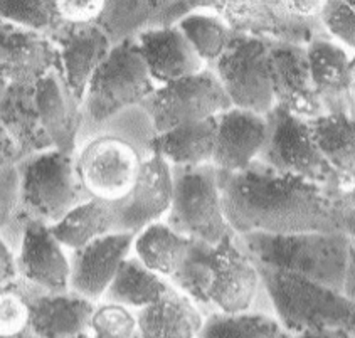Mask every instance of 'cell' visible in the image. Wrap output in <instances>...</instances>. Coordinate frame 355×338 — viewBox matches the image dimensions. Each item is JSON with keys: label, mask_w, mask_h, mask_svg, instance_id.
<instances>
[{"label": "cell", "mask_w": 355, "mask_h": 338, "mask_svg": "<svg viewBox=\"0 0 355 338\" xmlns=\"http://www.w3.org/2000/svg\"><path fill=\"white\" fill-rule=\"evenodd\" d=\"M218 187L234 234L342 231L354 235V190H329L256 159L243 170H218Z\"/></svg>", "instance_id": "cell-1"}, {"label": "cell", "mask_w": 355, "mask_h": 338, "mask_svg": "<svg viewBox=\"0 0 355 338\" xmlns=\"http://www.w3.org/2000/svg\"><path fill=\"white\" fill-rule=\"evenodd\" d=\"M155 135L140 105L108 118L78 140L74 167L86 194L105 202L123 199L135 184L141 160Z\"/></svg>", "instance_id": "cell-2"}, {"label": "cell", "mask_w": 355, "mask_h": 338, "mask_svg": "<svg viewBox=\"0 0 355 338\" xmlns=\"http://www.w3.org/2000/svg\"><path fill=\"white\" fill-rule=\"evenodd\" d=\"M234 241L252 261L300 274L354 300V235L342 231L236 234Z\"/></svg>", "instance_id": "cell-3"}, {"label": "cell", "mask_w": 355, "mask_h": 338, "mask_svg": "<svg viewBox=\"0 0 355 338\" xmlns=\"http://www.w3.org/2000/svg\"><path fill=\"white\" fill-rule=\"evenodd\" d=\"M254 263V261H252ZM276 320L290 337L352 338L354 300L300 274L254 263Z\"/></svg>", "instance_id": "cell-4"}, {"label": "cell", "mask_w": 355, "mask_h": 338, "mask_svg": "<svg viewBox=\"0 0 355 338\" xmlns=\"http://www.w3.org/2000/svg\"><path fill=\"white\" fill-rule=\"evenodd\" d=\"M17 206L0 235L17 251L27 221L58 222L69 209L92 199L78 179L74 159L58 148L29 153L15 163Z\"/></svg>", "instance_id": "cell-5"}, {"label": "cell", "mask_w": 355, "mask_h": 338, "mask_svg": "<svg viewBox=\"0 0 355 338\" xmlns=\"http://www.w3.org/2000/svg\"><path fill=\"white\" fill-rule=\"evenodd\" d=\"M155 88L157 84L150 78L135 37L118 42L86 88L81 101L83 125L78 140L108 118L140 105Z\"/></svg>", "instance_id": "cell-6"}, {"label": "cell", "mask_w": 355, "mask_h": 338, "mask_svg": "<svg viewBox=\"0 0 355 338\" xmlns=\"http://www.w3.org/2000/svg\"><path fill=\"white\" fill-rule=\"evenodd\" d=\"M172 200L165 224L175 233L216 246L234 235L224 217L218 187V168L212 163L171 165Z\"/></svg>", "instance_id": "cell-7"}, {"label": "cell", "mask_w": 355, "mask_h": 338, "mask_svg": "<svg viewBox=\"0 0 355 338\" xmlns=\"http://www.w3.org/2000/svg\"><path fill=\"white\" fill-rule=\"evenodd\" d=\"M268 133L256 160L279 174L329 188L345 190L311 136L309 121L275 105L266 113Z\"/></svg>", "instance_id": "cell-8"}, {"label": "cell", "mask_w": 355, "mask_h": 338, "mask_svg": "<svg viewBox=\"0 0 355 338\" xmlns=\"http://www.w3.org/2000/svg\"><path fill=\"white\" fill-rule=\"evenodd\" d=\"M191 10H209L226 21L232 30L271 41L309 44L315 35L327 34L322 24L298 21L288 14L283 0H175L162 17V26H172Z\"/></svg>", "instance_id": "cell-9"}, {"label": "cell", "mask_w": 355, "mask_h": 338, "mask_svg": "<svg viewBox=\"0 0 355 338\" xmlns=\"http://www.w3.org/2000/svg\"><path fill=\"white\" fill-rule=\"evenodd\" d=\"M271 39L232 30L226 49L209 68L236 108L266 115L275 106L270 78Z\"/></svg>", "instance_id": "cell-10"}, {"label": "cell", "mask_w": 355, "mask_h": 338, "mask_svg": "<svg viewBox=\"0 0 355 338\" xmlns=\"http://www.w3.org/2000/svg\"><path fill=\"white\" fill-rule=\"evenodd\" d=\"M140 106L147 112L155 133H160L216 116L232 105L214 71L206 66L191 76L157 86Z\"/></svg>", "instance_id": "cell-11"}, {"label": "cell", "mask_w": 355, "mask_h": 338, "mask_svg": "<svg viewBox=\"0 0 355 338\" xmlns=\"http://www.w3.org/2000/svg\"><path fill=\"white\" fill-rule=\"evenodd\" d=\"M172 200L171 163L150 152L141 160L132 190L112 204L113 231L138 233L148 224L160 221L167 214Z\"/></svg>", "instance_id": "cell-12"}, {"label": "cell", "mask_w": 355, "mask_h": 338, "mask_svg": "<svg viewBox=\"0 0 355 338\" xmlns=\"http://www.w3.org/2000/svg\"><path fill=\"white\" fill-rule=\"evenodd\" d=\"M59 57V73L74 100L81 105L93 74L112 51V41L96 22H61L49 34Z\"/></svg>", "instance_id": "cell-13"}, {"label": "cell", "mask_w": 355, "mask_h": 338, "mask_svg": "<svg viewBox=\"0 0 355 338\" xmlns=\"http://www.w3.org/2000/svg\"><path fill=\"white\" fill-rule=\"evenodd\" d=\"M234 235L220 239L211 253L212 281L209 288V300L214 308L223 313L251 310L261 288L256 265L236 244Z\"/></svg>", "instance_id": "cell-14"}, {"label": "cell", "mask_w": 355, "mask_h": 338, "mask_svg": "<svg viewBox=\"0 0 355 338\" xmlns=\"http://www.w3.org/2000/svg\"><path fill=\"white\" fill-rule=\"evenodd\" d=\"M135 235L128 231H112L98 235L78 249L68 251L71 292L98 303L115 276L118 266L132 253Z\"/></svg>", "instance_id": "cell-15"}, {"label": "cell", "mask_w": 355, "mask_h": 338, "mask_svg": "<svg viewBox=\"0 0 355 338\" xmlns=\"http://www.w3.org/2000/svg\"><path fill=\"white\" fill-rule=\"evenodd\" d=\"M268 62L275 105L305 120L325 113L311 81L305 44L271 41Z\"/></svg>", "instance_id": "cell-16"}, {"label": "cell", "mask_w": 355, "mask_h": 338, "mask_svg": "<svg viewBox=\"0 0 355 338\" xmlns=\"http://www.w3.org/2000/svg\"><path fill=\"white\" fill-rule=\"evenodd\" d=\"M306 59L323 112L354 115V59L349 49L320 34L306 44Z\"/></svg>", "instance_id": "cell-17"}, {"label": "cell", "mask_w": 355, "mask_h": 338, "mask_svg": "<svg viewBox=\"0 0 355 338\" xmlns=\"http://www.w3.org/2000/svg\"><path fill=\"white\" fill-rule=\"evenodd\" d=\"M53 69L59 57L49 35L0 19V80L35 82Z\"/></svg>", "instance_id": "cell-18"}, {"label": "cell", "mask_w": 355, "mask_h": 338, "mask_svg": "<svg viewBox=\"0 0 355 338\" xmlns=\"http://www.w3.org/2000/svg\"><path fill=\"white\" fill-rule=\"evenodd\" d=\"M19 276L47 292L69 290L68 249L54 238L51 226L41 221H27L17 251Z\"/></svg>", "instance_id": "cell-19"}, {"label": "cell", "mask_w": 355, "mask_h": 338, "mask_svg": "<svg viewBox=\"0 0 355 338\" xmlns=\"http://www.w3.org/2000/svg\"><path fill=\"white\" fill-rule=\"evenodd\" d=\"M31 337H92L89 317L94 303L81 294L47 292L29 281Z\"/></svg>", "instance_id": "cell-20"}, {"label": "cell", "mask_w": 355, "mask_h": 338, "mask_svg": "<svg viewBox=\"0 0 355 338\" xmlns=\"http://www.w3.org/2000/svg\"><path fill=\"white\" fill-rule=\"evenodd\" d=\"M216 145L212 165L218 170L246 168L261 150L268 133L266 115L231 106L216 115Z\"/></svg>", "instance_id": "cell-21"}, {"label": "cell", "mask_w": 355, "mask_h": 338, "mask_svg": "<svg viewBox=\"0 0 355 338\" xmlns=\"http://www.w3.org/2000/svg\"><path fill=\"white\" fill-rule=\"evenodd\" d=\"M141 59L157 86L191 76L206 68L175 24L148 27L135 37Z\"/></svg>", "instance_id": "cell-22"}, {"label": "cell", "mask_w": 355, "mask_h": 338, "mask_svg": "<svg viewBox=\"0 0 355 338\" xmlns=\"http://www.w3.org/2000/svg\"><path fill=\"white\" fill-rule=\"evenodd\" d=\"M34 89L39 120L51 145L73 155L83 125L81 105L69 93L59 69L39 78Z\"/></svg>", "instance_id": "cell-23"}, {"label": "cell", "mask_w": 355, "mask_h": 338, "mask_svg": "<svg viewBox=\"0 0 355 338\" xmlns=\"http://www.w3.org/2000/svg\"><path fill=\"white\" fill-rule=\"evenodd\" d=\"M135 317L138 337H199L204 323L199 306L171 283L159 300L138 308Z\"/></svg>", "instance_id": "cell-24"}, {"label": "cell", "mask_w": 355, "mask_h": 338, "mask_svg": "<svg viewBox=\"0 0 355 338\" xmlns=\"http://www.w3.org/2000/svg\"><path fill=\"white\" fill-rule=\"evenodd\" d=\"M35 82L0 84V123L21 148L22 157L53 148L37 115Z\"/></svg>", "instance_id": "cell-25"}, {"label": "cell", "mask_w": 355, "mask_h": 338, "mask_svg": "<svg viewBox=\"0 0 355 338\" xmlns=\"http://www.w3.org/2000/svg\"><path fill=\"white\" fill-rule=\"evenodd\" d=\"M216 116L155 133L150 139L148 150L160 155L171 165L212 163L216 145Z\"/></svg>", "instance_id": "cell-26"}, {"label": "cell", "mask_w": 355, "mask_h": 338, "mask_svg": "<svg viewBox=\"0 0 355 338\" xmlns=\"http://www.w3.org/2000/svg\"><path fill=\"white\" fill-rule=\"evenodd\" d=\"M309 127L323 159L337 172L342 187L354 190L355 127L349 113H322L310 118Z\"/></svg>", "instance_id": "cell-27"}, {"label": "cell", "mask_w": 355, "mask_h": 338, "mask_svg": "<svg viewBox=\"0 0 355 338\" xmlns=\"http://www.w3.org/2000/svg\"><path fill=\"white\" fill-rule=\"evenodd\" d=\"M175 0H105L96 24L112 44L137 37L148 27H160L165 10Z\"/></svg>", "instance_id": "cell-28"}, {"label": "cell", "mask_w": 355, "mask_h": 338, "mask_svg": "<svg viewBox=\"0 0 355 338\" xmlns=\"http://www.w3.org/2000/svg\"><path fill=\"white\" fill-rule=\"evenodd\" d=\"M167 286V278L147 268L137 256L128 254L118 266L101 300L138 310L159 300Z\"/></svg>", "instance_id": "cell-29"}, {"label": "cell", "mask_w": 355, "mask_h": 338, "mask_svg": "<svg viewBox=\"0 0 355 338\" xmlns=\"http://www.w3.org/2000/svg\"><path fill=\"white\" fill-rule=\"evenodd\" d=\"M113 219L112 204L92 197L76 204L58 222L51 224V231L64 249L73 251L98 235L112 233Z\"/></svg>", "instance_id": "cell-30"}, {"label": "cell", "mask_w": 355, "mask_h": 338, "mask_svg": "<svg viewBox=\"0 0 355 338\" xmlns=\"http://www.w3.org/2000/svg\"><path fill=\"white\" fill-rule=\"evenodd\" d=\"M189 246L191 238L175 233L165 222L155 221L138 231L132 249L147 268L168 278L179 268Z\"/></svg>", "instance_id": "cell-31"}, {"label": "cell", "mask_w": 355, "mask_h": 338, "mask_svg": "<svg viewBox=\"0 0 355 338\" xmlns=\"http://www.w3.org/2000/svg\"><path fill=\"white\" fill-rule=\"evenodd\" d=\"M199 337L212 338H286L290 337L276 318L266 313H209Z\"/></svg>", "instance_id": "cell-32"}, {"label": "cell", "mask_w": 355, "mask_h": 338, "mask_svg": "<svg viewBox=\"0 0 355 338\" xmlns=\"http://www.w3.org/2000/svg\"><path fill=\"white\" fill-rule=\"evenodd\" d=\"M175 26L206 66H211L223 54L232 33L223 17L209 10L187 12Z\"/></svg>", "instance_id": "cell-33"}, {"label": "cell", "mask_w": 355, "mask_h": 338, "mask_svg": "<svg viewBox=\"0 0 355 338\" xmlns=\"http://www.w3.org/2000/svg\"><path fill=\"white\" fill-rule=\"evenodd\" d=\"M212 244L200 239H191L187 253L175 273L167 278L171 285L187 294L199 308H212L209 300V288L212 281L211 253Z\"/></svg>", "instance_id": "cell-34"}, {"label": "cell", "mask_w": 355, "mask_h": 338, "mask_svg": "<svg viewBox=\"0 0 355 338\" xmlns=\"http://www.w3.org/2000/svg\"><path fill=\"white\" fill-rule=\"evenodd\" d=\"M0 19L46 35L62 22L54 0H0Z\"/></svg>", "instance_id": "cell-35"}, {"label": "cell", "mask_w": 355, "mask_h": 338, "mask_svg": "<svg viewBox=\"0 0 355 338\" xmlns=\"http://www.w3.org/2000/svg\"><path fill=\"white\" fill-rule=\"evenodd\" d=\"M27 281L17 276L0 288V337H31Z\"/></svg>", "instance_id": "cell-36"}, {"label": "cell", "mask_w": 355, "mask_h": 338, "mask_svg": "<svg viewBox=\"0 0 355 338\" xmlns=\"http://www.w3.org/2000/svg\"><path fill=\"white\" fill-rule=\"evenodd\" d=\"M89 332L92 337H138L137 317L128 306L101 300L94 303L89 317Z\"/></svg>", "instance_id": "cell-37"}, {"label": "cell", "mask_w": 355, "mask_h": 338, "mask_svg": "<svg viewBox=\"0 0 355 338\" xmlns=\"http://www.w3.org/2000/svg\"><path fill=\"white\" fill-rule=\"evenodd\" d=\"M323 30L345 49L355 46V10L349 0H329L318 15Z\"/></svg>", "instance_id": "cell-38"}, {"label": "cell", "mask_w": 355, "mask_h": 338, "mask_svg": "<svg viewBox=\"0 0 355 338\" xmlns=\"http://www.w3.org/2000/svg\"><path fill=\"white\" fill-rule=\"evenodd\" d=\"M54 3L62 22L89 24L100 17L105 0H54Z\"/></svg>", "instance_id": "cell-39"}, {"label": "cell", "mask_w": 355, "mask_h": 338, "mask_svg": "<svg viewBox=\"0 0 355 338\" xmlns=\"http://www.w3.org/2000/svg\"><path fill=\"white\" fill-rule=\"evenodd\" d=\"M17 170L15 165L0 168V229L10 219L17 206Z\"/></svg>", "instance_id": "cell-40"}, {"label": "cell", "mask_w": 355, "mask_h": 338, "mask_svg": "<svg viewBox=\"0 0 355 338\" xmlns=\"http://www.w3.org/2000/svg\"><path fill=\"white\" fill-rule=\"evenodd\" d=\"M327 2L329 0H283V6H285L288 14L298 21L320 24L318 15H320Z\"/></svg>", "instance_id": "cell-41"}, {"label": "cell", "mask_w": 355, "mask_h": 338, "mask_svg": "<svg viewBox=\"0 0 355 338\" xmlns=\"http://www.w3.org/2000/svg\"><path fill=\"white\" fill-rule=\"evenodd\" d=\"M19 276L15 251L0 235V288L7 286Z\"/></svg>", "instance_id": "cell-42"}, {"label": "cell", "mask_w": 355, "mask_h": 338, "mask_svg": "<svg viewBox=\"0 0 355 338\" xmlns=\"http://www.w3.org/2000/svg\"><path fill=\"white\" fill-rule=\"evenodd\" d=\"M22 159L21 148L17 147L15 140L12 139L6 128L0 123V168L15 165Z\"/></svg>", "instance_id": "cell-43"}]
</instances>
